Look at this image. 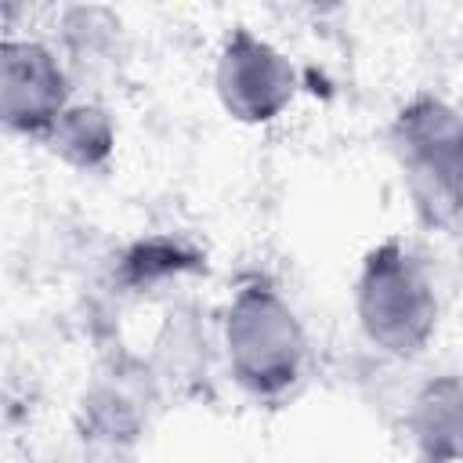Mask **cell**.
Returning a JSON list of instances; mask_svg holds the SVG:
<instances>
[{
    "label": "cell",
    "mask_w": 463,
    "mask_h": 463,
    "mask_svg": "<svg viewBox=\"0 0 463 463\" xmlns=\"http://www.w3.org/2000/svg\"><path fill=\"white\" fill-rule=\"evenodd\" d=\"M412 430L420 449L427 452V459L434 463H449L459 452V387L456 380H441L430 383L412 412Z\"/></svg>",
    "instance_id": "obj_6"
},
{
    "label": "cell",
    "mask_w": 463,
    "mask_h": 463,
    "mask_svg": "<svg viewBox=\"0 0 463 463\" xmlns=\"http://www.w3.org/2000/svg\"><path fill=\"white\" fill-rule=\"evenodd\" d=\"M358 318L365 336L391 354H416L430 340L438 326L434 286L398 242L369 253L358 279Z\"/></svg>",
    "instance_id": "obj_1"
},
{
    "label": "cell",
    "mask_w": 463,
    "mask_h": 463,
    "mask_svg": "<svg viewBox=\"0 0 463 463\" xmlns=\"http://www.w3.org/2000/svg\"><path fill=\"white\" fill-rule=\"evenodd\" d=\"M224 344L232 373L253 394L286 391L304 362V333L297 315L279 300L275 289L246 286L224 322Z\"/></svg>",
    "instance_id": "obj_2"
},
{
    "label": "cell",
    "mask_w": 463,
    "mask_h": 463,
    "mask_svg": "<svg viewBox=\"0 0 463 463\" xmlns=\"http://www.w3.org/2000/svg\"><path fill=\"white\" fill-rule=\"evenodd\" d=\"M297 76L286 54L250 29H235L217 61V94L235 119L264 123L279 116L293 98Z\"/></svg>",
    "instance_id": "obj_4"
},
{
    "label": "cell",
    "mask_w": 463,
    "mask_h": 463,
    "mask_svg": "<svg viewBox=\"0 0 463 463\" xmlns=\"http://www.w3.org/2000/svg\"><path fill=\"white\" fill-rule=\"evenodd\" d=\"M47 141L72 166H101L112 152V123L94 105L61 109V116L47 130Z\"/></svg>",
    "instance_id": "obj_7"
},
{
    "label": "cell",
    "mask_w": 463,
    "mask_h": 463,
    "mask_svg": "<svg viewBox=\"0 0 463 463\" xmlns=\"http://www.w3.org/2000/svg\"><path fill=\"white\" fill-rule=\"evenodd\" d=\"M394 152L420 210L434 224H452L459 210V116L438 98H416L398 112Z\"/></svg>",
    "instance_id": "obj_3"
},
{
    "label": "cell",
    "mask_w": 463,
    "mask_h": 463,
    "mask_svg": "<svg viewBox=\"0 0 463 463\" xmlns=\"http://www.w3.org/2000/svg\"><path fill=\"white\" fill-rule=\"evenodd\" d=\"M65 109V72L43 43H0V123L22 134H47Z\"/></svg>",
    "instance_id": "obj_5"
}]
</instances>
